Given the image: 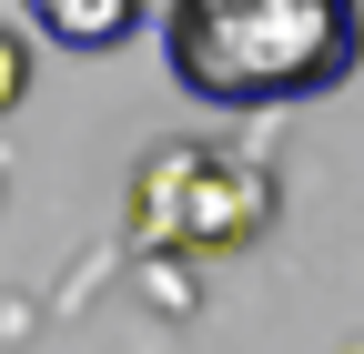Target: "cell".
Segmentation results:
<instances>
[{
  "instance_id": "3",
  "label": "cell",
  "mask_w": 364,
  "mask_h": 354,
  "mask_svg": "<svg viewBox=\"0 0 364 354\" xmlns=\"http://www.w3.org/2000/svg\"><path fill=\"white\" fill-rule=\"evenodd\" d=\"M31 92V51H21V31H0V112H21Z\"/></svg>"
},
{
  "instance_id": "1",
  "label": "cell",
  "mask_w": 364,
  "mask_h": 354,
  "mask_svg": "<svg viewBox=\"0 0 364 354\" xmlns=\"http://www.w3.org/2000/svg\"><path fill=\"white\" fill-rule=\"evenodd\" d=\"M162 61L213 112L324 102L364 61V0H162Z\"/></svg>"
},
{
  "instance_id": "2",
  "label": "cell",
  "mask_w": 364,
  "mask_h": 354,
  "mask_svg": "<svg viewBox=\"0 0 364 354\" xmlns=\"http://www.w3.org/2000/svg\"><path fill=\"white\" fill-rule=\"evenodd\" d=\"M152 0H21V21L41 41H61V51H122L132 31H142Z\"/></svg>"
}]
</instances>
